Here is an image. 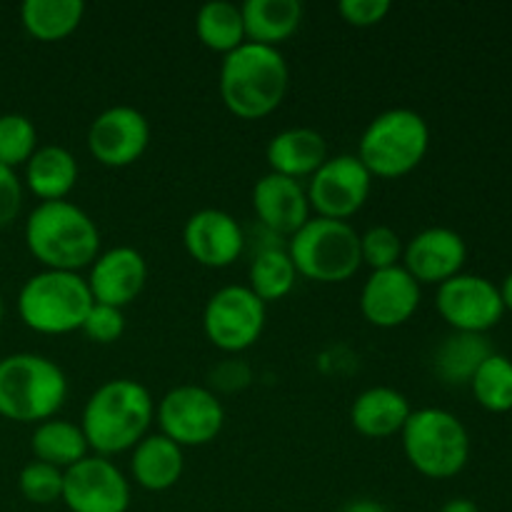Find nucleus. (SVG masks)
I'll list each match as a JSON object with an SVG mask.
<instances>
[{
	"mask_svg": "<svg viewBox=\"0 0 512 512\" xmlns=\"http://www.w3.org/2000/svg\"><path fill=\"white\" fill-rule=\"evenodd\" d=\"M288 255L295 270L315 283H345L363 265L360 233L348 220L313 218L288 238Z\"/></svg>",
	"mask_w": 512,
	"mask_h": 512,
	"instance_id": "nucleus-8",
	"label": "nucleus"
},
{
	"mask_svg": "<svg viewBox=\"0 0 512 512\" xmlns=\"http://www.w3.org/2000/svg\"><path fill=\"white\" fill-rule=\"evenodd\" d=\"M85 15L83 0H25L20 5L23 28L43 43H55L73 33Z\"/></svg>",
	"mask_w": 512,
	"mask_h": 512,
	"instance_id": "nucleus-27",
	"label": "nucleus"
},
{
	"mask_svg": "<svg viewBox=\"0 0 512 512\" xmlns=\"http://www.w3.org/2000/svg\"><path fill=\"white\" fill-rule=\"evenodd\" d=\"M38 150V130L28 115L5 113L0 115V165L18 168L25 165Z\"/></svg>",
	"mask_w": 512,
	"mask_h": 512,
	"instance_id": "nucleus-31",
	"label": "nucleus"
},
{
	"mask_svg": "<svg viewBox=\"0 0 512 512\" xmlns=\"http://www.w3.org/2000/svg\"><path fill=\"white\" fill-rule=\"evenodd\" d=\"M85 280H88L95 303L123 310L125 305H130L143 293L145 280H148V263L135 248L118 245V248L105 250L95 258Z\"/></svg>",
	"mask_w": 512,
	"mask_h": 512,
	"instance_id": "nucleus-18",
	"label": "nucleus"
},
{
	"mask_svg": "<svg viewBox=\"0 0 512 512\" xmlns=\"http://www.w3.org/2000/svg\"><path fill=\"white\" fill-rule=\"evenodd\" d=\"M420 295L423 285L403 265H393L368 275L360 293V310L375 328H398L420 308Z\"/></svg>",
	"mask_w": 512,
	"mask_h": 512,
	"instance_id": "nucleus-15",
	"label": "nucleus"
},
{
	"mask_svg": "<svg viewBox=\"0 0 512 512\" xmlns=\"http://www.w3.org/2000/svg\"><path fill=\"white\" fill-rule=\"evenodd\" d=\"M428 148V120L410 108H390L370 120L355 155L373 178H403L423 163Z\"/></svg>",
	"mask_w": 512,
	"mask_h": 512,
	"instance_id": "nucleus-5",
	"label": "nucleus"
},
{
	"mask_svg": "<svg viewBox=\"0 0 512 512\" xmlns=\"http://www.w3.org/2000/svg\"><path fill=\"white\" fill-rule=\"evenodd\" d=\"M195 33L205 48L223 55L248 43L243 10L230 0H210V3L200 5L198 15H195Z\"/></svg>",
	"mask_w": 512,
	"mask_h": 512,
	"instance_id": "nucleus-28",
	"label": "nucleus"
},
{
	"mask_svg": "<svg viewBox=\"0 0 512 512\" xmlns=\"http://www.w3.org/2000/svg\"><path fill=\"white\" fill-rule=\"evenodd\" d=\"M88 280L70 270H40L30 275L18 293V315L40 335H65L83 328L93 308Z\"/></svg>",
	"mask_w": 512,
	"mask_h": 512,
	"instance_id": "nucleus-6",
	"label": "nucleus"
},
{
	"mask_svg": "<svg viewBox=\"0 0 512 512\" xmlns=\"http://www.w3.org/2000/svg\"><path fill=\"white\" fill-rule=\"evenodd\" d=\"M310 210L318 218L348 220L368 203L373 190V175L368 173L358 155H333L325 160L308 183Z\"/></svg>",
	"mask_w": 512,
	"mask_h": 512,
	"instance_id": "nucleus-11",
	"label": "nucleus"
},
{
	"mask_svg": "<svg viewBox=\"0 0 512 512\" xmlns=\"http://www.w3.org/2000/svg\"><path fill=\"white\" fill-rule=\"evenodd\" d=\"M3 315H5V303H3V295H0V325H3Z\"/></svg>",
	"mask_w": 512,
	"mask_h": 512,
	"instance_id": "nucleus-40",
	"label": "nucleus"
},
{
	"mask_svg": "<svg viewBox=\"0 0 512 512\" xmlns=\"http://www.w3.org/2000/svg\"><path fill=\"white\" fill-rule=\"evenodd\" d=\"M290 70L278 48L243 43L220 65V98L225 108L243 120L273 113L288 93Z\"/></svg>",
	"mask_w": 512,
	"mask_h": 512,
	"instance_id": "nucleus-3",
	"label": "nucleus"
},
{
	"mask_svg": "<svg viewBox=\"0 0 512 512\" xmlns=\"http://www.w3.org/2000/svg\"><path fill=\"white\" fill-rule=\"evenodd\" d=\"M68 398V378L55 360L38 353L0 358V415L13 423H45Z\"/></svg>",
	"mask_w": 512,
	"mask_h": 512,
	"instance_id": "nucleus-4",
	"label": "nucleus"
},
{
	"mask_svg": "<svg viewBox=\"0 0 512 512\" xmlns=\"http://www.w3.org/2000/svg\"><path fill=\"white\" fill-rule=\"evenodd\" d=\"M400 435L408 463L430 480L455 478L470 460V433L450 410H413Z\"/></svg>",
	"mask_w": 512,
	"mask_h": 512,
	"instance_id": "nucleus-7",
	"label": "nucleus"
},
{
	"mask_svg": "<svg viewBox=\"0 0 512 512\" xmlns=\"http://www.w3.org/2000/svg\"><path fill=\"white\" fill-rule=\"evenodd\" d=\"M440 512H480L478 505L468 498H453L440 508Z\"/></svg>",
	"mask_w": 512,
	"mask_h": 512,
	"instance_id": "nucleus-38",
	"label": "nucleus"
},
{
	"mask_svg": "<svg viewBox=\"0 0 512 512\" xmlns=\"http://www.w3.org/2000/svg\"><path fill=\"white\" fill-rule=\"evenodd\" d=\"M410 413L413 408L400 390L375 385L355 398L353 408H350V423L365 438L380 440L403 433Z\"/></svg>",
	"mask_w": 512,
	"mask_h": 512,
	"instance_id": "nucleus-21",
	"label": "nucleus"
},
{
	"mask_svg": "<svg viewBox=\"0 0 512 512\" xmlns=\"http://www.w3.org/2000/svg\"><path fill=\"white\" fill-rule=\"evenodd\" d=\"M435 305L440 318L458 333L488 335L505 315L498 285L473 273H460L438 285Z\"/></svg>",
	"mask_w": 512,
	"mask_h": 512,
	"instance_id": "nucleus-12",
	"label": "nucleus"
},
{
	"mask_svg": "<svg viewBox=\"0 0 512 512\" xmlns=\"http://www.w3.org/2000/svg\"><path fill=\"white\" fill-rule=\"evenodd\" d=\"M253 210L260 225L280 238L298 233L310 218L308 190L300 180L278 173H265L253 188Z\"/></svg>",
	"mask_w": 512,
	"mask_h": 512,
	"instance_id": "nucleus-19",
	"label": "nucleus"
},
{
	"mask_svg": "<svg viewBox=\"0 0 512 512\" xmlns=\"http://www.w3.org/2000/svg\"><path fill=\"white\" fill-rule=\"evenodd\" d=\"M403 240L390 225H373L360 235V258L370 270H385L403 260Z\"/></svg>",
	"mask_w": 512,
	"mask_h": 512,
	"instance_id": "nucleus-33",
	"label": "nucleus"
},
{
	"mask_svg": "<svg viewBox=\"0 0 512 512\" xmlns=\"http://www.w3.org/2000/svg\"><path fill=\"white\" fill-rule=\"evenodd\" d=\"M85 338L93 340V343L110 345L115 340H120V335L125 333V315L120 308L105 303H93V308L88 310L83 320Z\"/></svg>",
	"mask_w": 512,
	"mask_h": 512,
	"instance_id": "nucleus-34",
	"label": "nucleus"
},
{
	"mask_svg": "<svg viewBox=\"0 0 512 512\" xmlns=\"http://www.w3.org/2000/svg\"><path fill=\"white\" fill-rule=\"evenodd\" d=\"M150 123L133 105L105 108L88 128V150L100 165L128 168L148 150Z\"/></svg>",
	"mask_w": 512,
	"mask_h": 512,
	"instance_id": "nucleus-14",
	"label": "nucleus"
},
{
	"mask_svg": "<svg viewBox=\"0 0 512 512\" xmlns=\"http://www.w3.org/2000/svg\"><path fill=\"white\" fill-rule=\"evenodd\" d=\"M30 448H33L35 460L53 465V468L63 470V473L90 455L83 428L70 423V420L58 418H50L45 423L35 425Z\"/></svg>",
	"mask_w": 512,
	"mask_h": 512,
	"instance_id": "nucleus-26",
	"label": "nucleus"
},
{
	"mask_svg": "<svg viewBox=\"0 0 512 512\" xmlns=\"http://www.w3.org/2000/svg\"><path fill=\"white\" fill-rule=\"evenodd\" d=\"M155 420L153 395L143 383L115 378L100 385L83 408V428L93 455H110L133 450L148 435Z\"/></svg>",
	"mask_w": 512,
	"mask_h": 512,
	"instance_id": "nucleus-1",
	"label": "nucleus"
},
{
	"mask_svg": "<svg viewBox=\"0 0 512 512\" xmlns=\"http://www.w3.org/2000/svg\"><path fill=\"white\" fill-rule=\"evenodd\" d=\"M70 512H128L130 483L103 455H88L63 473V498Z\"/></svg>",
	"mask_w": 512,
	"mask_h": 512,
	"instance_id": "nucleus-13",
	"label": "nucleus"
},
{
	"mask_svg": "<svg viewBox=\"0 0 512 512\" xmlns=\"http://www.w3.org/2000/svg\"><path fill=\"white\" fill-rule=\"evenodd\" d=\"M160 433L180 448L213 443L225 425V408L203 385H178L155 408Z\"/></svg>",
	"mask_w": 512,
	"mask_h": 512,
	"instance_id": "nucleus-9",
	"label": "nucleus"
},
{
	"mask_svg": "<svg viewBox=\"0 0 512 512\" xmlns=\"http://www.w3.org/2000/svg\"><path fill=\"white\" fill-rule=\"evenodd\" d=\"M268 310L248 285L215 290L203 310V330L223 353H243L263 335Z\"/></svg>",
	"mask_w": 512,
	"mask_h": 512,
	"instance_id": "nucleus-10",
	"label": "nucleus"
},
{
	"mask_svg": "<svg viewBox=\"0 0 512 512\" xmlns=\"http://www.w3.org/2000/svg\"><path fill=\"white\" fill-rule=\"evenodd\" d=\"M185 468L183 448L163 433H148L133 448L130 458V473L140 488L150 493H163L170 490L180 480Z\"/></svg>",
	"mask_w": 512,
	"mask_h": 512,
	"instance_id": "nucleus-22",
	"label": "nucleus"
},
{
	"mask_svg": "<svg viewBox=\"0 0 512 512\" xmlns=\"http://www.w3.org/2000/svg\"><path fill=\"white\" fill-rule=\"evenodd\" d=\"M475 400L488 413H510L512 410V360L503 353H493L475 378L470 380Z\"/></svg>",
	"mask_w": 512,
	"mask_h": 512,
	"instance_id": "nucleus-30",
	"label": "nucleus"
},
{
	"mask_svg": "<svg viewBox=\"0 0 512 512\" xmlns=\"http://www.w3.org/2000/svg\"><path fill=\"white\" fill-rule=\"evenodd\" d=\"M498 290H500V298H503L505 310H510L512 313V273L505 275V280L498 285Z\"/></svg>",
	"mask_w": 512,
	"mask_h": 512,
	"instance_id": "nucleus-39",
	"label": "nucleus"
},
{
	"mask_svg": "<svg viewBox=\"0 0 512 512\" xmlns=\"http://www.w3.org/2000/svg\"><path fill=\"white\" fill-rule=\"evenodd\" d=\"M183 243L190 258L205 268H228L243 255L245 230L220 208H203L185 220Z\"/></svg>",
	"mask_w": 512,
	"mask_h": 512,
	"instance_id": "nucleus-17",
	"label": "nucleus"
},
{
	"mask_svg": "<svg viewBox=\"0 0 512 512\" xmlns=\"http://www.w3.org/2000/svg\"><path fill=\"white\" fill-rule=\"evenodd\" d=\"M340 15L355 28H370L390 13V0H340Z\"/></svg>",
	"mask_w": 512,
	"mask_h": 512,
	"instance_id": "nucleus-36",
	"label": "nucleus"
},
{
	"mask_svg": "<svg viewBox=\"0 0 512 512\" xmlns=\"http://www.w3.org/2000/svg\"><path fill=\"white\" fill-rule=\"evenodd\" d=\"M23 180L13 168L0 165V228H8L23 210Z\"/></svg>",
	"mask_w": 512,
	"mask_h": 512,
	"instance_id": "nucleus-35",
	"label": "nucleus"
},
{
	"mask_svg": "<svg viewBox=\"0 0 512 512\" xmlns=\"http://www.w3.org/2000/svg\"><path fill=\"white\" fill-rule=\"evenodd\" d=\"M18 488L28 503L50 505L63 498V470L33 460L20 470Z\"/></svg>",
	"mask_w": 512,
	"mask_h": 512,
	"instance_id": "nucleus-32",
	"label": "nucleus"
},
{
	"mask_svg": "<svg viewBox=\"0 0 512 512\" xmlns=\"http://www.w3.org/2000/svg\"><path fill=\"white\" fill-rule=\"evenodd\" d=\"M248 280V288L265 305L283 300L295 288V280H298V270H295L293 260L288 255V243L255 250L253 260H250Z\"/></svg>",
	"mask_w": 512,
	"mask_h": 512,
	"instance_id": "nucleus-29",
	"label": "nucleus"
},
{
	"mask_svg": "<svg viewBox=\"0 0 512 512\" xmlns=\"http://www.w3.org/2000/svg\"><path fill=\"white\" fill-rule=\"evenodd\" d=\"M340 512H388V508L373 498H355L350 500L348 505H343V510Z\"/></svg>",
	"mask_w": 512,
	"mask_h": 512,
	"instance_id": "nucleus-37",
	"label": "nucleus"
},
{
	"mask_svg": "<svg viewBox=\"0 0 512 512\" xmlns=\"http://www.w3.org/2000/svg\"><path fill=\"white\" fill-rule=\"evenodd\" d=\"M25 245L45 270L78 273L100 255V230L80 205L50 200L30 210L25 220Z\"/></svg>",
	"mask_w": 512,
	"mask_h": 512,
	"instance_id": "nucleus-2",
	"label": "nucleus"
},
{
	"mask_svg": "<svg viewBox=\"0 0 512 512\" xmlns=\"http://www.w3.org/2000/svg\"><path fill=\"white\" fill-rule=\"evenodd\" d=\"M493 345H490L488 335L478 333H458L453 330L440 340L433 355V370L445 385H455L463 388L470 385L480 365L493 355Z\"/></svg>",
	"mask_w": 512,
	"mask_h": 512,
	"instance_id": "nucleus-24",
	"label": "nucleus"
},
{
	"mask_svg": "<svg viewBox=\"0 0 512 512\" xmlns=\"http://www.w3.org/2000/svg\"><path fill=\"white\" fill-rule=\"evenodd\" d=\"M468 260V245L453 228L433 225L415 233L403 248V268L420 285H443L445 280L463 273Z\"/></svg>",
	"mask_w": 512,
	"mask_h": 512,
	"instance_id": "nucleus-16",
	"label": "nucleus"
},
{
	"mask_svg": "<svg viewBox=\"0 0 512 512\" xmlns=\"http://www.w3.org/2000/svg\"><path fill=\"white\" fill-rule=\"evenodd\" d=\"M245 20L248 43L278 48L290 40L303 23V3L300 0H245L240 5Z\"/></svg>",
	"mask_w": 512,
	"mask_h": 512,
	"instance_id": "nucleus-25",
	"label": "nucleus"
},
{
	"mask_svg": "<svg viewBox=\"0 0 512 512\" xmlns=\"http://www.w3.org/2000/svg\"><path fill=\"white\" fill-rule=\"evenodd\" d=\"M270 173L285 175V178H310L328 155V143L323 135L313 128H288L273 135L265 150Z\"/></svg>",
	"mask_w": 512,
	"mask_h": 512,
	"instance_id": "nucleus-20",
	"label": "nucleus"
},
{
	"mask_svg": "<svg viewBox=\"0 0 512 512\" xmlns=\"http://www.w3.org/2000/svg\"><path fill=\"white\" fill-rule=\"evenodd\" d=\"M78 183V160L63 145H43L25 163V188L40 203L65 200Z\"/></svg>",
	"mask_w": 512,
	"mask_h": 512,
	"instance_id": "nucleus-23",
	"label": "nucleus"
}]
</instances>
